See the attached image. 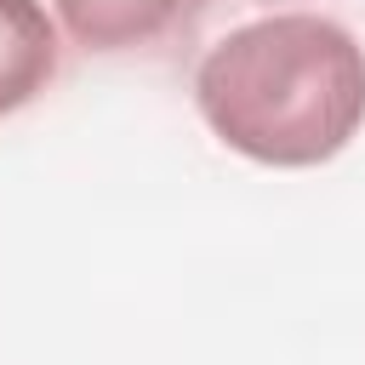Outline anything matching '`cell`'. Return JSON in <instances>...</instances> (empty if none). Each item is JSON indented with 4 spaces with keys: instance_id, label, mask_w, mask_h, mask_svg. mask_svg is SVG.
<instances>
[{
    "instance_id": "obj_3",
    "label": "cell",
    "mask_w": 365,
    "mask_h": 365,
    "mask_svg": "<svg viewBox=\"0 0 365 365\" xmlns=\"http://www.w3.org/2000/svg\"><path fill=\"white\" fill-rule=\"evenodd\" d=\"M51 11L86 51H131L160 40L188 11V0H51Z\"/></svg>"
},
{
    "instance_id": "obj_2",
    "label": "cell",
    "mask_w": 365,
    "mask_h": 365,
    "mask_svg": "<svg viewBox=\"0 0 365 365\" xmlns=\"http://www.w3.org/2000/svg\"><path fill=\"white\" fill-rule=\"evenodd\" d=\"M57 74V23L40 0H0V114L34 103Z\"/></svg>"
},
{
    "instance_id": "obj_1",
    "label": "cell",
    "mask_w": 365,
    "mask_h": 365,
    "mask_svg": "<svg viewBox=\"0 0 365 365\" xmlns=\"http://www.w3.org/2000/svg\"><path fill=\"white\" fill-rule=\"evenodd\" d=\"M205 125L245 160L319 165L365 120V46L314 11H274L222 34L194 68Z\"/></svg>"
}]
</instances>
